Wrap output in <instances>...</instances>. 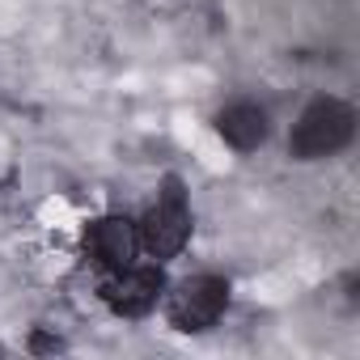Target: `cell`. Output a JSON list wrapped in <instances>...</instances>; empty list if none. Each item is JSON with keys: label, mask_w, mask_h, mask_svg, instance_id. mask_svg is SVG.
I'll use <instances>...</instances> for the list:
<instances>
[{"label": "cell", "mask_w": 360, "mask_h": 360, "mask_svg": "<svg viewBox=\"0 0 360 360\" xmlns=\"http://www.w3.org/2000/svg\"><path fill=\"white\" fill-rule=\"evenodd\" d=\"M136 229H140V246H144L157 263L174 259L178 250L191 242V208H187L183 178H174V174L165 178L157 208H153V212L144 217V225H136Z\"/></svg>", "instance_id": "obj_2"}, {"label": "cell", "mask_w": 360, "mask_h": 360, "mask_svg": "<svg viewBox=\"0 0 360 360\" xmlns=\"http://www.w3.org/2000/svg\"><path fill=\"white\" fill-rule=\"evenodd\" d=\"M165 280H161V267H119V276L102 288L110 309L123 314V318H140L157 305Z\"/></svg>", "instance_id": "obj_4"}, {"label": "cell", "mask_w": 360, "mask_h": 360, "mask_svg": "<svg viewBox=\"0 0 360 360\" xmlns=\"http://www.w3.org/2000/svg\"><path fill=\"white\" fill-rule=\"evenodd\" d=\"M356 131V115L347 102H335V98H318L305 106V115L297 119L292 136H288V153L301 157V161H314V157H330L339 153Z\"/></svg>", "instance_id": "obj_1"}, {"label": "cell", "mask_w": 360, "mask_h": 360, "mask_svg": "<svg viewBox=\"0 0 360 360\" xmlns=\"http://www.w3.org/2000/svg\"><path fill=\"white\" fill-rule=\"evenodd\" d=\"M229 305V284L221 276H195V280H183L169 301H165V314L178 330H208Z\"/></svg>", "instance_id": "obj_3"}, {"label": "cell", "mask_w": 360, "mask_h": 360, "mask_svg": "<svg viewBox=\"0 0 360 360\" xmlns=\"http://www.w3.org/2000/svg\"><path fill=\"white\" fill-rule=\"evenodd\" d=\"M85 250H89L102 267H110V271L131 267V259H136V250H140V229H136L127 217H102V221H94V225L85 229Z\"/></svg>", "instance_id": "obj_5"}, {"label": "cell", "mask_w": 360, "mask_h": 360, "mask_svg": "<svg viewBox=\"0 0 360 360\" xmlns=\"http://www.w3.org/2000/svg\"><path fill=\"white\" fill-rule=\"evenodd\" d=\"M217 127H221L225 144H233L238 153H255L267 140V110L255 106V102H233V106L221 110Z\"/></svg>", "instance_id": "obj_6"}]
</instances>
